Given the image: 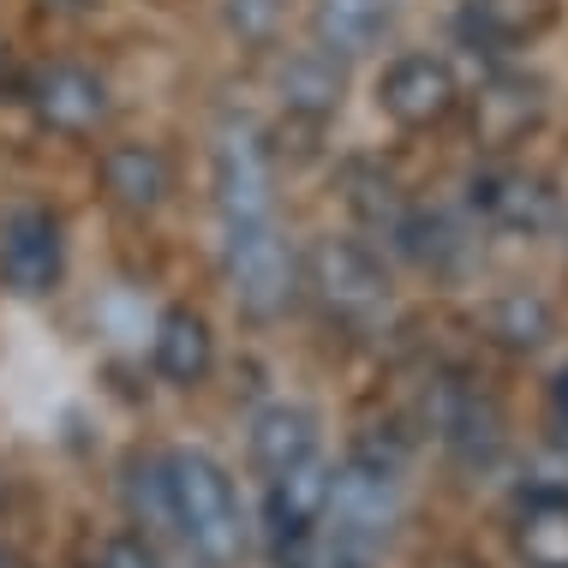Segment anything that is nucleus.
Returning <instances> with one entry per match:
<instances>
[{
  "instance_id": "nucleus-1",
  "label": "nucleus",
  "mask_w": 568,
  "mask_h": 568,
  "mask_svg": "<svg viewBox=\"0 0 568 568\" xmlns=\"http://www.w3.org/2000/svg\"><path fill=\"white\" fill-rule=\"evenodd\" d=\"M407 515V460L389 443H353L329 467V497H324V527L317 539L342 557L377 562V550L395 539Z\"/></svg>"
},
{
  "instance_id": "nucleus-2",
  "label": "nucleus",
  "mask_w": 568,
  "mask_h": 568,
  "mask_svg": "<svg viewBox=\"0 0 568 568\" xmlns=\"http://www.w3.org/2000/svg\"><path fill=\"white\" fill-rule=\"evenodd\" d=\"M168 509H174V539L204 568H234L252 545V520L240 509V490L210 449H168Z\"/></svg>"
},
{
  "instance_id": "nucleus-3",
  "label": "nucleus",
  "mask_w": 568,
  "mask_h": 568,
  "mask_svg": "<svg viewBox=\"0 0 568 568\" xmlns=\"http://www.w3.org/2000/svg\"><path fill=\"white\" fill-rule=\"evenodd\" d=\"M300 275H305V287L317 294V305L353 335H377L395 317L389 270H383V257L372 252V245L353 240V234L312 240V252L300 257Z\"/></svg>"
},
{
  "instance_id": "nucleus-4",
  "label": "nucleus",
  "mask_w": 568,
  "mask_h": 568,
  "mask_svg": "<svg viewBox=\"0 0 568 568\" xmlns=\"http://www.w3.org/2000/svg\"><path fill=\"white\" fill-rule=\"evenodd\" d=\"M222 282H227V294H234V305L245 317H257V324L282 317L305 287L300 252H294V240L282 234V222L275 216L227 222L222 227Z\"/></svg>"
},
{
  "instance_id": "nucleus-5",
  "label": "nucleus",
  "mask_w": 568,
  "mask_h": 568,
  "mask_svg": "<svg viewBox=\"0 0 568 568\" xmlns=\"http://www.w3.org/2000/svg\"><path fill=\"white\" fill-rule=\"evenodd\" d=\"M210 204L222 227L275 216V150L257 120L227 114L210 138Z\"/></svg>"
},
{
  "instance_id": "nucleus-6",
  "label": "nucleus",
  "mask_w": 568,
  "mask_h": 568,
  "mask_svg": "<svg viewBox=\"0 0 568 568\" xmlns=\"http://www.w3.org/2000/svg\"><path fill=\"white\" fill-rule=\"evenodd\" d=\"M467 216L485 227V234L503 240H545L550 227L562 222V197L545 174L515 162H485L467 174Z\"/></svg>"
},
{
  "instance_id": "nucleus-7",
  "label": "nucleus",
  "mask_w": 568,
  "mask_h": 568,
  "mask_svg": "<svg viewBox=\"0 0 568 568\" xmlns=\"http://www.w3.org/2000/svg\"><path fill=\"white\" fill-rule=\"evenodd\" d=\"M425 419H432L437 443L449 449L460 467H490L503 455V407L490 402L473 377L443 372L425 395Z\"/></svg>"
},
{
  "instance_id": "nucleus-8",
  "label": "nucleus",
  "mask_w": 568,
  "mask_h": 568,
  "mask_svg": "<svg viewBox=\"0 0 568 568\" xmlns=\"http://www.w3.org/2000/svg\"><path fill=\"white\" fill-rule=\"evenodd\" d=\"M324 497H329L324 449L264 479V545H270V562H287L294 550H305L317 539V527H324Z\"/></svg>"
},
{
  "instance_id": "nucleus-9",
  "label": "nucleus",
  "mask_w": 568,
  "mask_h": 568,
  "mask_svg": "<svg viewBox=\"0 0 568 568\" xmlns=\"http://www.w3.org/2000/svg\"><path fill=\"white\" fill-rule=\"evenodd\" d=\"M67 275V234L60 216L42 204H19L0 216V282L24 300H42Z\"/></svg>"
},
{
  "instance_id": "nucleus-10",
  "label": "nucleus",
  "mask_w": 568,
  "mask_h": 568,
  "mask_svg": "<svg viewBox=\"0 0 568 568\" xmlns=\"http://www.w3.org/2000/svg\"><path fill=\"white\" fill-rule=\"evenodd\" d=\"M377 109L407 132L443 126L460 109V79L443 54H395L377 79Z\"/></svg>"
},
{
  "instance_id": "nucleus-11",
  "label": "nucleus",
  "mask_w": 568,
  "mask_h": 568,
  "mask_svg": "<svg viewBox=\"0 0 568 568\" xmlns=\"http://www.w3.org/2000/svg\"><path fill=\"white\" fill-rule=\"evenodd\" d=\"M30 109L49 132H67V138H90L97 126H109L114 114V97L109 84L97 79L90 67H72V60H54L30 79Z\"/></svg>"
},
{
  "instance_id": "nucleus-12",
  "label": "nucleus",
  "mask_w": 568,
  "mask_h": 568,
  "mask_svg": "<svg viewBox=\"0 0 568 568\" xmlns=\"http://www.w3.org/2000/svg\"><path fill=\"white\" fill-rule=\"evenodd\" d=\"M545 120V84L527 72H490L473 90V138L479 144H520L532 126Z\"/></svg>"
},
{
  "instance_id": "nucleus-13",
  "label": "nucleus",
  "mask_w": 568,
  "mask_h": 568,
  "mask_svg": "<svg viewBox=\"0 0 568 568\" xmlns=\"http://www.w3.org/2000/svg\"><path fill=\"white\" fill-rule=\"evenodd\" d=\"M150 365L180 383V389H192V383L210 377V365H216V335H210L204 312H192V305H168L156 317V335H150Z\"/></svg>"
},
{
  "instance_id": "nucleus-14",
  "label": "nucleus",
  "mask_w": 568,
  "mask_h": 568,
  "mask_svg": "<svg viewBox=\"0 0 568 568\" xmlns=\"http://www.w3.org/2000/svg\"><path fill=\"white\" fill-rule=\"evenodd\" d=\"M515 550L527 568H568V485H532L515 503Z\"/></svg>"
},
{
  "instance_id": "nucleus-15",
  "label": "nucleus",
  "mask_w": 568,
  "mask_h": 568,
  "mask_svg": "<svg viewBox=\"0 0 568 568\" xmlns=\"http://www.w3.org/2000/svg\"><path fill=\"white\" fill-rule=\"evenodd\" d=\"M402 0H312V42L335 60L372 54Z\"/></svg>"
},
{
  "instance_id": "nucleus-16",
  "label": "nucleus",
  "mask_w": 568,
  "mask_h": 568,
  "mask_svg": "<svg viewBox=\"0 0 568 568\" xmlns=\"http://www.w3.org/2000/svg\"><path fill=\"white\" fill-rule=\"evenodd\" d=\"M245 443H252V467L270 479V473L317 455V413L300 402H264L252 413V437Z\"/></svg>"
},
{
  "instance_id": "nucleus-17",
  "label": "nucleus",
  "mask_w": 568,
  "mask_h": 568,
  "mask_svg": "<svg viewBox=\"0 0 568 568\" xmlns=\"http://www.w3.org/2000/svg\"><path fill=\"white\" fill-rule=\"evenodd\" d=\"M102 186H109L120 210L150 216L168 197V186H174V174H168V156L156 144H109L102 150Z\"/></svg>"
},
{
  "instance_id": "nucleus-18",
  "label": "nucleus",
  "mask_w": 568,
  "mask_h": 568,
  "mask_svg": "<svg viewBox=\"0 0 568 568\" xmlns=\"http://www.w3.org/2000/svg\"><path fill=\"white\" fill-rule=\"evenodd\" d=\"M282 102H287V114L329 120L335 109H342V60L324 54L317 42L305 54H294L282 67Z\"/></svg>"
},
{
  "instance_id": "nucleus-19",
  "label": "nucleus",
  "mask_w": 568,
  "mask_h": 568,
  "mask_svg": "<svg viewBox=\"0 0 568 568\" xmlns=\"http://www.w3.org/2000/svg\"><path fill=\"white\" fill-rule=\"evenodd\" d=\"M550 24V0H467L460 37L485 42V49H515V42L539 37Z\"/></svg>"
},
{
  "instance_id": "nucleus-20",
  "label": "nucleus",
  "mask_w": 568,
  "mask_h": 568,
  "mask_svg": "<svg viewBox=\"0 0 568 568\" xmlns=\"http://www.w3.org/2000/svg\"><path fill=\"white\" fill-rule=\"evenodd\" d=\"M485 324H490V335H497L503 347L532 353V347L550 342V305L539 294H503L497 305H490Z\"/></svg>"
},
{
  "instance_id": "nucleus-21",
  "label": "nucleus",
  "mask_w": 568,
  "mask_h": 568,
  "mask_svg": "<svg viewBox=\"0 0 568 568\" xmlns=\"http://www.w3.org/2000/svg\"><path fill=\"white\" fill-rule=\"evenodd\" d=\"M222 12L240 42H270L275 24H282V0H222Z\"/></svg>"
},
{
  "instance_id": "nucleus-22",
  "label": "nucleus",
  "mask_w": 568,
  "mask_h": 568,
  "mask_svg": "<svg viewBox=\"0 0 568 568\" xmlns=\"http://www.w3.org/2000/svg\"><path fill=\"white\" fill-rule=\"evenodd\" d=\"M97 568H162V550L150 545L144 532H114V539L97 550Z\"/></svg>"
},
{
  "instance_id": "nucleus-23",
  "label": "nucleus",
  "mask_w": 568,
  "mask_h": 568,
  "mask_svg": "<svg viewBox=\"0 0 568 568\" xmlns=\"http://www.w3.org/2000/svg\"><path fill=\"white\" fill-rule=\"evenodd\" d=\"M550 413H557V425L568 432V372H557V383H550Z\"/></svg>"
},
{
  "instance_id": "nucleus-24",
  "label": "nucleus",
  "mask_w": 568,
  "mask_h": 568,
  "mask_svg": "<svg viewBox=\"0 0 568 568\" xmlns=\"http://www.w3.org/2000/svg\"><path fill=\"white\" fill-rule=\"evenodd\" d=\"M0 568H30L24 557H12V550H0Z\"/></svg>"
}]
</instances>
